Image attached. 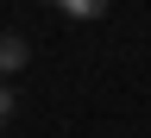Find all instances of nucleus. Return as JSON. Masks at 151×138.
I'll use <instances>...</instances> for the list:
<instances>
[{
  "label": "nucleus",
  "mask_w": 151,
  "mask_h": 138,
  "mask_svg": "<svg viewBox=\"0 0 151 138\" xmlns=\"http://www.w3.org/2000/svg\"><path fill=\"white\" fill-rule=\"evenodd\" d=\"M25 56H32V44L19 31H0V82H6L13 69H25Z\"/></svg>",
  "instance_id": "obj_1"
},
{
  "label": "nucleus",
  "mask_w": 151,
  "mask_h": 138,
  "mask_svg": "<svg viewBox=\"0 0 151 138\" xmlns=\"http://www.w3.org/2000/svg\"><path fill=\"white\" fill-rule=\"evenodd\" d=\"M57 6H63L69 19H101V13H107V0H57Z\"/></svg>",
  "instance_id": "obj_2"
},
{
  "label": "nucleus",
  "mask_w": 151,
  "mask_h": 138,
  "mask_svg": "<svg viewBox=\"0 0 151 138\" xmlns=\"http://www.w3.org/2000/svg\"><path fill=\"white\" fill-rule=\"evenodd\" d=\"M13 113H19V101H13V82H0V126H6Z\"/></svg>",
  "instance_id": "obj_3"
}]
</instances>
